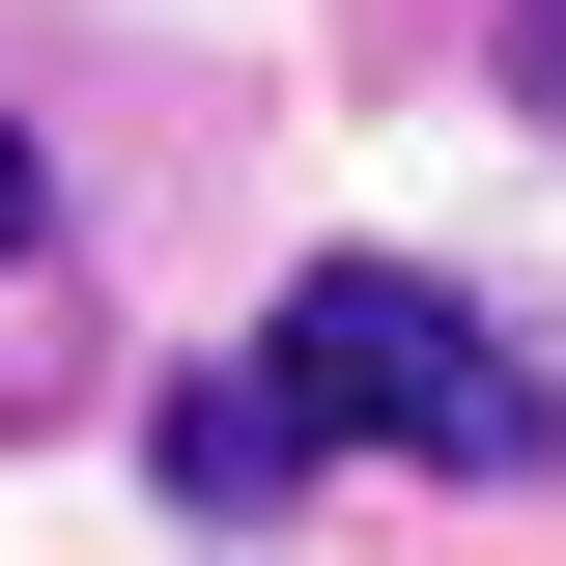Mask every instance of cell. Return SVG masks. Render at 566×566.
Masks as SVG:
<instances>
[{
    "label": "cell",
    "instance_id": "6da1fadb",
    "mask_svg": "<svg viewBox=\"0 0 566 566\" xmlns=\"http://www.w3.org/2000/svg\"><path fill=\"white\" fill-rule=\"evenodd\" d=\"M255 397L312 424V453H424V482H538V453H566L538 340L453 312V283H397V255H312V283H283V312H255Z\"/></svg>",
    "mask_w": 566,
    "mask_h": 566
},
{
    "label": "cell",
    "instance_id": "3957f363",
    "mask_svg": "<svg viewBox=\"0 0 566 566\" xmlns=\"http://www.w3.org/2000/svg\"><path fill=\"white\" fill-rule=\"evenodd\" d=\"M510 114H538V142H566V0H510Z\"/></svg>",
    "mask_w": 566,
    "mask_h": 566
},
{
    "label": "cell",
    "instance_id": "277c9868",
    "mask_svg": "<svg viewBox=\"0 0 566 566\" xmlns=\"http://www.w3.org/2000/svg\"><path fill=\"white\" fill-rule=\"evenodd\" d=\"M0 255H29V114H0Z\"/></svg>",
    "mask_w": 566,
    "mask_h": 566
},
{
    "label": "cell",
    "instance_id": "7a4b0ae2",
    "mask_svg": "<svg viewBox=\"0 0 566 566\" xmlns=\"http://www.w3.org/2000/svg\"><path fill=\"white\" fill-rule=\"evenodd\" d=\"M142 482L199 510V538H255V510H283V482H312V424H283V397H255V340H227V368H199V397L142 424Z\"/></svg>",
    "mask_w": 566,
    "mask_h": 566
}]
</instances>
